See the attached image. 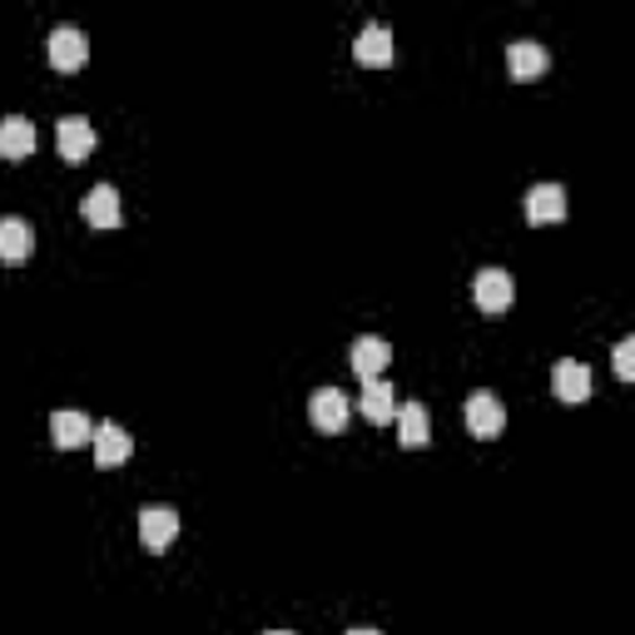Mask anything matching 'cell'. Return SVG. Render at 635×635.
Instances as JSON below:
<instances>
[{
	"mask_svg": "<svg viewBox=\"0 0 635 635\" xmlns=\"http://www.w3.org/2000/svg\"><path fill=\"white\" fill-rule=\"evenodd\" d=\"M347 635H383V631H373V625H353Z\"/></svg>",
	"mask_w": 635,
	"mask_h": 635,
	"instance_id": "cell-20",
	"label": "cell"
},
{
	"mask_svg": "<svg viewBox=\"0 0 635 635\" xmlns=\"http://www.w3.org/2000/svg\"><path fill=\"white\" fill-rule=\"evenodd\" d=\"M615 377H621V383L635 377V337H621V343H615Z\"/></svg>",
	"mask_w": 635,
	"mask_h": 635,
	"instance_id": "cell-19",
	"label": "cell"
},
{
	"mask_svg": "<svg viewBox=\"0 0 635 635\" xmlns=\"http://www.w3.org/2000/svg\"><path fill=\"white\" fill-rule=\"evenodd\" d=\"M95 144H99V134H95V125H89V119L65 115L55 125V149H60V159H65V164H85V159L95 154Z\"/></svg>",
	"mask_w": 635,
	"mask_h": 635,
	"instance_id": "cell-4",
	"label": "cell"
},
{
	"mask_svg": "<svg viewBox=\"0 0 635 635\" xmlns=\"http://www.w3.org/2000/svg\"><path fill=\"white\" fill-rule=\"evenodd\" d=\"M50 65L55 69H65V75H75V69H85L89 65V35L85 30H75V25H55L50 30Z\"/></svg>",
	"mask_w": 635,
	"mask_h": 635,
	"instance_id": "cell-3",
	"label": "cell"
},
{
	"mask_svg": "<svg viewBox=\"0 0 635 635\" xmlns=\"http://www.w3.org/2000/svg\"><path fill=\"white\" fill-rule=\"evenodd\" d=\"M79 214H85L89 228H119V224H125L119 189H115V184H95V189L85 194V204H79Z\"/></svg>",
	"mask_w": 635,
	"mask_h": 635,
	"instance_id": "cell-7",
	"label": "cell"
},
{
	"mask_svg": "<svg viewBox=\"0 0 635 635\" xmlns=\"http://www.w3.org/2000/svg\"><path fill=\"white\" fill-rule=\"evenodd\" d=\"M551 392L561 397L566 407H581L585 397H591V367L575 363V357H561L556 373H551Z\"/></svg>",
	"mask_w": 635,
	"mask_h": 635,
	"instance_id": "cell-9",
	"label": "cell"
},
{
	"mask_svg": "<svg viewBox=\"0 0 635 635\" xmlns=\"http://www.w3.org/2000/svg\"><path fill=\"white\" fill-rule=\"evenodd\" d=\"M506 75L516 79V85H531V79L546 75V50L536 45V40H516L512 50H506Z\"/></svg>",
	"mask_w": 635,
	"mask_h": 635,
	"instance_id": "cell-15",
	"label": "cell"
},
{
	"mask_svg": "<svg viewBox=\"0 0 635 635\" xmlns=\"http://www.w3.org/2000/svg\"><path fill=\"white\" fill-rule=\"evenodd\" d=\"M392 422H397V442H402L407 452L427 446V407H422V402H402Z\"/></svg>",
	"mask_w": 635,
	"mask_h": 635,
	"instance_id": "cell-18",
	"label": "cell"
},
{
	"mask_svg": "<svg viewBox=\"0 0 635 635\" xmlns=\"http://www.w3.org/2000/svg\"><path fill=\"white\" fill-rule=\"evenodd\" d=\"M353 373L363 377V383H373V377H383V367L392 363V347H387V337H377V333H363V337H353Z\"/></svg>",
	"mask_w": 635,
	"mask_h": 635,
	"instance_id": "cell-11",
	"label": "cell"
},
{
	"mask_svg": "<svg viewBox=\"0 0 635 635\" xmlns=\"http://www.w3.org/2000/svg\"><path fill=\"white\" fill-rule=\"evenodd\" d=\"M30 149H35V125H30L25 115L0 119V159L20 164V159H30Z\"/></svg>",
	"mask_w": 635,
	"mask_h": 635,
	"instance_id": "cell-16",
	"label": "cell"
},
{
	"mask_svg": "<svg viewBox=\"0 0 635 635\" xmlns=\"http://www.w3.org/2000/svg\"><path fill=\"white\" fill-rule=\"evenodd\" d=\"M268 635H293V631H268Z\"/></svg>",
	"mask_w": 635,
	"mask_h": 635,
	"instance_id": "cell-21",
	"label": "cell"
},
{
	"mask_svg": "<svg viewBox=\"0 0 635 635\" xmlns=\"http://www.w3.org/2000/svg\"><path fill=\"white\" fill-rule=\"evenodd\" d=\"M357 407H363V417L373 427H387L397 417V392L383 383V377H373V383H363V397H357Z\"/></svg>",
	"mask_w": 635,
	"mask_h": 635,
	"instance_id": "cell-17",
	"label": "cell"
},
{
	"mask_svg": "<svg viewBox=\"0 0 635 635\" xmlns=\"http://www.w3.org/2000/svg\"><path fill=\"white\" fill-rule=\"evenodd\" d=\"M30 248H35V228H30L20 214L0 218V263H25Z\"/></svg>",
	"mask_w": 635,
	"mask_h": 635,
	"instance_id": "cell-14",
	"label": "cell"
},
{
	"mask_svg": "<svg viewBox=\"0 0 635 635\" xmlns=\"http://www.w3.org/2000/svg\"><path fill=\"white\" fill-rule=\"evenodd\" d=\"M462 422L476 442H492V437H502V427H506V407L496 402V392L476 387V392L462 402Z\"/></svg>",
	"mask_w": 635,
	"mask_h": 635,
	"instance_id": "cell-1",
	"label": "cell"
},
{
	"mask_svg": "<svg viewBox=\"0 0 635 635\" xmlns=\"http://www.w3.org/2000/svg\"><path fill=\"white\" fill-rule=\"evenodd\" d=\"M50 437H55L60 452H75V446H89V437H95V422H89L85 412H75V407H65V412L50 417Z\"/></svg>",
	"mask_w": 635,
	"mask_h": 635,
	"instance_id": "cell-13",
	"label": "cell"
},
{
	"mask_svg": "<svg viewBox=\"0 0 635 635\" xmlns=\"http://www.w3.org/2000/svg\"><path fill=\"white\" fill-rule=\"evenodd\" d=\"M566 218V189L561 184H536L526 194V224H561Z\"/></svg>",
	"mask_w": 635,
	"mask_h": 635,
	"instance_id": "cell-12",
	"label": "cell"
},
{
	"mask_svg": "<svg viewBox=\"0 0 635 635\" xmlns=\"http://www.w3.org/2000/svg\"><path fill=\"white\" fill-rule=\"evenodd\" d=\"M512 298H516V283L506 268H482V273L472 278V303L482 308L486 318H502L506 308H512Z\"/></svg>",
	"mask_w": 635,
	"mask_h": 635,
	"instance_id": "cell-2",
	"label": "cell"
},
{
	"mask_svg": "<svg viewBox=\"0 0 635 635\" xmlns=\"http://www.w3.org/2000/svg\"><path fill=\"white\" fill-rule=\"evenodd\" d=\"M308 417H313L318 432H343L347 417H353V402H347V392H337V387H318L313 397H308Z\"/></svg>",
	"mask_w": 635,
	"mask_h": 635,
	"instance_id": "cell-5",
	"label": "cell"
},
{
	"mask_svg": "<svg viewBox=\"0 0 635 635\" xmlns=\"http://www.w3.org/2000/svg\"><path fill=\"white\" fill-rule=\"evenodd\" d=\"M89 446H95V462H99V466H125L129 452H134V437H129L119 422H95V437H89Z\"/></svg>",
	"mask_w": 635,
	"mask_h": 635,
	"instance_id": "cell-10",
	"label": "cell"
},
{
	"mask_svg": "<svg viewBox=\"0 0 635 635\" xmlns=\"http://www.w3.org/2000/svg\"><path fill=\"white\" fill-rule=\"evenodd\" d=\"M179 536V512L174 506H144L139 512V541L149 546V551H169Z\"/></svg>",
	"mask_w": 635,
	"mask_h": 635,
	"instance_id": "cell-8",
	"label": "cell"
},
{
	"mask_svg": "<svg viewBox=\"0 0 635 635\" xmlns=\"http://www.w3.org/2000/svg\"><path fill=\"white\" fill-rule=\"evenodd\" d=\"M353 55H357V65H367V69H387L397 60V40H392V30L387 25H363L357 30V40H353Z\"/></svg>",
	"mask_w": 635,
	"mask_h": 635,
	"instance_id": "cell-6",
	"label": "cell"
}]
</instances>
